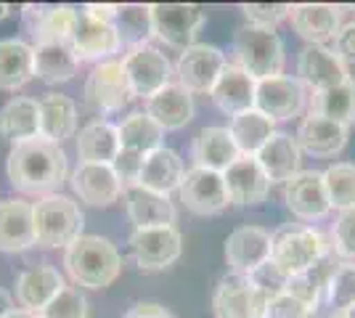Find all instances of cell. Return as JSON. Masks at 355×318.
I'll return each instance as SVG.
<instances>
[{
    "mask_svg": "<svg viewBox=\"0 0 355 318\" xmlns=\"http://www.w3.org/2000/svg\"><path fill=\"white\" fill-rule=\"evenodd\" d=\"M308 114L315 117H324V120L340 122L345 127H353L355 125V80H345L337 88H329V91H318L311 96L308 101Z\"/></svg>",
    "mask_w": 355,
    "mask_h": 318,
    "instance_id": "cell-36",
    "label": "cell"
},
{
    "mask_svg": "<svg viewBox=\"0 0 355 318\" xmlns=\"http://www.w3.org/2000/svg\"><path fill=\"white\" fill-rule=\"evenodd\" d=\"M239 157H241V152H239L236 141H234L228 127H202L191 141L193 167L225 173Z\"/></svg>",
    "mask_w": 355,
    "mask_h": 318,
    "instance_id": "cell-23",
    "label": "cell"
},
{
    "mask_svg": "<svg viewBox=\"0 0 355 318\" xmlns=\"http://www.w3.org/2000/svg\"><path fill=\"white\" fill-rule=\"evenodd\" d=\"M324 303L334 310L345 313L355 305V263H340L329 276L324 292Z\"/></svg>",
    "mask_w": 355,
    "mask_h": 318,
    "instance_id": "cell-41",
    "label": "cell"
},
{
    "mask_svg": "<svg viewBox=\"0 0 355 318\" xmlns=\"http://www.w3.org/2000/svg\"><path fill=\"white\" fill-rule=\"evenodd\" d=\"M77 133V104L64 93H45L40 98V138L64 143Z\"/></svg>",
    "mask_w": 355,
    "mask_h": 318,
    "instance_id": "cell-33",
    "label": "cell"
},
{
    "mask_svg": "<svg viewBox=\"0 0 355 318\" xmlns=\"http://www.w3.org/2000/svg\"><path fill=\"white\" fill-rule=\"evenodd\" d=\"M205 19H207L205 8L193 3H154L151 6L154 37L178 51L193 46L196 32L202 30Z\"/></svg>",
    "mask_w": 355,
    "mask_h": 318,
    "instance_id": "cell-6",
    "label": "cell"
},
{
    "mask_svg": "<svg viewBox=\"0 0 355 318\" xmlns=\"http://www.w3.org/2000/svg\"><path fill=\"white\" fill-rule=\"evenodd\" d=\"M234 64L252 80H270L284 75V40L279 32L244 24L234 35Z\"/></svg>",
    "mask_w": 355,
    "mask_h": 318,
    "instance_id": "cell-4",
    "label": "cell"
},
{
    "mask_svg": "<svg viewBox=\"0 0 355 318\" xmlns=\"http://www.w3.org/2000/svg\"><path fill=\"white\" fill-rule=\"evenodd\" d=\"M6 318H40L37 313H30V310H14V313H8Z\"/></svg>",
    "mask_w": 355,
    "mask_h": 318,
    "instance_id": "cell-52",
    "label": "cell"
},
{
    "mask_svg": "<svg viewBox=\"0 0 355 318\" xmlns=\"http://www.w3.org/2000/svg\"><path fill=\"white\" fill-rule=\"evenodd\" d=\"M331 51H334L347 67L355 64V21L342 24L340 32H337V37H334V48H331Z\"/></svg>",
    "mask_w": 355,
    "mask_h": 318,
    "instance_id": "cell-48",
    "label": "cell"
},
{
    "mask_svg": "<svg viewBox=\"0 0 355 318\" xmlns=\"http://www.w3.org/2000/svg\"><path fill=\"white\" fill-rule=\"evenodd\" d=\"M14 297L6 292V289H0V318H6L8 313H14Z\"/></svg>",
    "mask_w": 355,
    "mask_h": 318,
    "instance_id": "cell-51",
    "label": "cell"
},
{
    "mask_svg": "<svg viewBox=\"0 0 355 318\" xmlns=\"http://www.w3.org/2000/svg\"><path fill=\"white\" fill-rule=\"evenodd\" d=\"M266 318H313V310H308L300 300L289 297V294L284 292V294L273 297V300L268 303Z\"/></svg>",
    "mask_w": 355,
    "mask_h": 318,
    "instance_id": "cell-47",
    "label": "cell"
},
{
    "mask_svg": "<svg viewBox=\"0 0 355 318\" xmlns=\"http://www.w3.org/2000/svg\"><path fill=\"white\" fill-rule=\"evenodd\" d=\"M228 130L236 141L241 157H257V152L268 143V138L276 133V122L266 114H260L257 109H252V112L231 117Z\"/></svg>",
    "mask_w": 355,
    "mask_h": 318,
    "instance_id": "cell-38",
    "label": "cell"
},
{
    "mask_svg": "<svg viewBox=\"0 0 355 318\" xmlns=\"http://www.w3.org/2000/svg\"><path fill=\"white\" fill-rule=\"evenodd\" d=\"M289 24L302 40H308V46H324L326 40H334L340 32L342 8L329 3H300L292 6Z\"/></svg>",
    "mask_w": 355,
    "mask_h": 318,
    "instance_id": "cell-19",
    "label": "cell"
},
{
    "mask_svg": "<svg viewBox=\"0 0 355 318\" xmlns=\"http://www.w3.org/2000/svg\"><path fill=\"white\" fill-rule=\"evenodd\" d=\"M193 112H196L193 93L186 91L180 82H170L167 88H162L157 96H151L146 101V114L162 127L164 133L186 127L193 120Z\"/></svg>",
    "mask_w": 355,
    "mask_h": 318,
    "instance_id": "cell-25",
    "label": "cell"
},
{
    "mask_svg": "<svg viewBox=\"0 0 355 318\" xmlns=\"http://www.w3.org/2000/svg\"><path fill=\"white\" fill-rule=\"evenodd\" d=\"M225 64L228 59L220 48L207 46V43H193L191 48L180 51V56H178L175 82H180L189 93H212Z\"/></svg>",
    "mask_w": 355,
    "mask_h": 318,
    "instance_id": "cell-12",
    "label": "cell"
},
{
    "mask_svg": "<svg viewBox=\"0 0 355 318\" xmlns=\"http://www.w3.org/2000/svg\"><path fill=\"white\" fill-rule=\"evenodd\" d=\"M119 146L135 154H151L164 146V130L148 117L146 112H130L117 125Z\"/></svg>",
    "mask_w": 355,
    "mask_h": 318,
    "instance_id": "cell-37",
    "label": "cell"
},
{
    "mask_svg": "<svg viewBox=\"0 0 355 318\" xmlns=\"http://www.w3.org/2000/svg\"><path fill=\"white\" fill-rule=\"evenodd\" d=\"M130 258L141 271H164L170 268L180 252H183V239L175 226L167 228H135L130 233Z\"/></svg>",
    "mask_w": 355,
    "mask_h": 318,
    "instance_id": "cell-8",
    "label": "cell"
},
{
    "mask_svg": "<svg viewBox=\"0 0 355 318\" xmlns=\"http://www.w3.org/2000/svg\"><path fill=\"white\" fill-rule=\"evenodd\" d=\"M331 249L342 263H355V210L337 215L331 226Z\"/></svg>",
    "mask_w": 355,
    "mask_h": 318,
    "instance_id": "cell-44",
    "label": "cell"
},
{
    "mask_svg": "<svg viewBox=\"0 0 355 318\" xmlns=\"http://www.w3.org/2000/svg\"><path fill=\"white\" fill-rule=\"evenodd\" d=\"M326 194L331 210H355V165L337 162L324 170Z\"/></svg>",
    "mask_w": 355,
    "mask_h": 318,
    "instance_id": "cell-40",
    "label": "cell"
},
{
    "mask_svg": "<svg viewBox=\"0 0 355 318\" xmlns=\"http://www.w3.org/2000/svg\"><path fill=\"white\" fill-rule=\"evenodd\" d=\"M11 11H14V6H8V3H0V21H3V19H8V16H11Z\"/></svg>",
    "mask_w": 355,
    "mask_h": 318,
    "instance_id": "cell-53",
    "label": "cell"
},
{
    "mask_svg": "<svg viewBox=\"0 0 355 318\" xmlns=\"http://www.w3.org/2000/svg\"><path fill=\"white\" fill-rule=\"evenodd\" d=\"M85 104L98 114H114L122 112L133 101V91L125 75L122 61H104L96 64L85 80Z\"/></svg>",
    "mask_w": 355,
    "mask_h": 318,
    "instance_id": "cell-7",
    "label": "cell"
},
{
    "mask_svg": "<svg viewBox=\"0 0 355 318\" xmlns=\"http://www.w3.org/2000/svg\"><path fill=\"white\" fill-rule=\"evenodd\" d=\"M284 202H286L289 212L305 223L326 218L331 212V204H329V194H326L324 173L300 170L292 181L284 183Z\"/></svg>",
    "mask_w": 355,
    "mask_h": 318,
    "instance_id": "cell-15",
    "label": "cell"
},
{
    "mask_svg": "<svg viewBox=\"0 0 355 318\" xmlns=\"http://www.w3.org/2000/svg\"><path fill=\"white\" fill-rule=\"evenodd\" d=\"M35 77V48L19 37L0 40V91H19Z\"/></svg>",
    "mask_w": 355,
    "mask_h": 318,
    "instance_id": "cell-34",
    "label": "cell"
},
{
    "mask_svg": "<svg viewBox=\"0 0 355 318\" xmlns=\"http://www.w3.org/2000/svg\"><path fill=\"white\" fill-rule=\"evenodd\" d=\"M329 252H331V239H326L321 231L292 223L273 233L270 260L292 279L315 268Z\"/></svg>",
    "mask_w": 355,
    "mask_h": 318,
    "instance_id": "cell-5",
    "label": "cell"
},
{
    "mask_svg": "<svg viewBox=\"0 0 355 318\" xmlns=\"http://www.w3.org/2000/svg\"><path fill=\"white\" fill-rule=\"evenodd\" d=\"M311 101L308 88L297 80V77L282 75L270 77V80H260L257 82V98H254V109L260 114L270 117L273 122L295 120L305 112V106Z\"/></svg>",
    "mask_w": 355,
    "mask_h": 318,
    "instance_id": "cell-11",
    "label": "cell"
},
{
    "mask_svg": "<svg viewBox=\"0 0 355 318\" xmlns=\"http://www.w3.org/2000/svg\"><path fill=\"white\" fill-rule=\"evenodd\" d=\"M228 202L236 207H252V204H263L270 194V178L266 170L260 167L257 157H239L234 165L223 173Z\"/></svg>",
    "mask_w": 355,
    "mask_h": 318,
    "instance_id": "cell-18",
    "label": "cell"
},
{
    "mask_svg": "<svg viewBox=\"0 0 355 318\" xmlns=\"http://www.w3.org/2000/svg\"><path fill=\"white\" fill-rule=\"evenodd\" d=\"M40 318H88V300L77 287H64L37 313Z\"/></svg>",
    "mask_w": 355,
    "mask_h": 318,
    "instance_id": "cell-42",
    "label": "cell"
},
{
    "mask_svg": "<svg viewBox=\"0 0 355 318\" xmlns=\"http://www.w3.org/2000/svg\"><path fill=\"white\" fill-rule=\"evenodd\" d=\"M125 204H128V218L133 220L135 228H167L175 223L178 212L170 197L154 194L148 188H128L125 194Z\"/></svg>",
    "mask_w": 355,
    "mask_h": 318,
    "instance_id": "cell-30",
    "label": "cell"
},
{
    "mask_svg": "<svg viewBox=\"0 0 355 318\" xmlns=\"http://www.w3.org/2000/svg\"><path fill=\"white\" fill-rule=\"evenodd\" d=\"M268 303L270 297L252 284L250 276L228 273L215 289L212 310L215 318H266Z\"/></svg>",
    "mask_w": 355,
    "mask_h": 318,
    "instance_id": "cell-9",
    "label": "cell"
},
{
    "mask_svg": "<svg viewBox=\"0 0 355 318\" xmlns=\"http://www.w3.org/2000/svg\"><path fill=\"white\" fill-rule=\"evenodd\" d=\"M64 265L77 287L106 289L122 273V255L104 236H80L64 249Z\"/></svg>",
    "mask_w": 355,
    "mask_h": 318,
    "instance_id": "cell-2",
    "label": "cell"
},
{
    "mask_svg": "<svg viewBox=\"0 0 355 318\" xmlns=\"http://www.w3.org/2000/svg\"><path fill=\"white\" fill-rule=\"evenodd\" d=\"M329 318H342V316H340V313H337V316H329Z\"/></svg>",
    "mask_w": 355,
    "mask_h": 318,
    "instance_id": "cell-55",
    "label": "cell"
},
{
    "mask_svg": "<svg viewBox=\"0 0 355 318\" xmlns=\"http://www.w3.org/2000/svg\"><path fill=\"white\" fill-rule=\"evenodd\" d=\"M297 80L311 93L337 88L350 80L347 64L326 46H305L297 56Z\"/></svg>",
    "mask_w": 355,
    "mask_h": 318,
    "instance_id": "cell-16",
    "label": "cell"
},
{
    "mask_svg": "<svg viewBox=\"0 0 355 318\" xmlns=\"http://www.w3.org/2000/svg\"><path fill=\"white\" fill-rule=\"evenodd\" d=\"M35 48V77L48 85L69 82L83 61L74 56L69 43H51V46H32Z\"/></svg>",
    "mask_w": 355,
    "mask_h": 318,
    "instance_id": "cell-35",
    "label": "cell"
},
{
    "mask_svg": "<svg viewBox=\"0 0 355 318\" xmlns=\"http://www.w3.org/2000/svg\"><path fill=\"white\" fill-rule=\"evenodd\" d=\"M69 46H72L74 56L80 61H98V64H104L122 48V40H119V32L114 24L96 21V19H90V16L80 11V19H77V27H74Z\"/></svg>",
    "mask_w": 355,
    "mask_h": 318,
    "instance_id": "cell-20",
    "label": "cell"
},
{
    "mask_svg": "<svg viewBox=\"0 0 355 318\" xmlns=\"http://www.w3.org/2000/svg\"><path fill=\"white\" fill-rule=\"evenodd\" d=\"M69 183L80 202L90 207H112L125 194L112 165H77Z\"/></svg>",
    "mask_w": 355,
    "mask_h": 318,
    "instance_id": "cell-22",
    "label": "cell"
},
{
    "mask_svg": "<svg viewBox=\"0 0 355 318\" xmlns=\"http://www.w3.org/2000/svg\"><path fill=\"white\" fill-rule=\"evenodd\" d=\"M241 14L247 19V24L260 27V30H273L282 24L284 19H289L292 6L289 3H244Z\"/></svg>",
    "mask_w": 355,
    "mask_h": 318,
    "instance_id": "cell-43",
    "label": "cell"
},
{
    "mask_svg": "<svg viewBox=\"0 0 355 318\" xmlns=\"http://www.w3.org/2000/svg\"><path fill=\"white\" fill-rule=\"evenodd\" d=\"M122 67H125L133 98H144V101H148L151 96H157L162 88H167L173 82V75H175L170 59L159 48L151 46L128 51V56L122 59Z\"/></svg>",
    "mask_w": 355,
    "mask_h": 318,
    "instance_id": "cell-10",
    "label": "cell"
},
{
    "mask_svg": "<svg viewBox=\"0 0 355 318\" xmlns=\"http://www.w3.org/2000/svg\"><path fill=\"white\" fill-rule=\"evenodd\" d=\"M183 207L193 215H218L223 212L231 202H228V191H225V181L223 173L215 170H202V167H191L186 170V178L178 188Z\"/></svg>",
    "mask_w": 355,
    "mask_h": 318,
    "instance_id": "cell-14",
    "label": "cell"
},
{
    "mask_svg": "<svg viewBox=\"0 0 355 318\" xmlns=\"http://www.w3.org/2000/svg\"><path fill=\"white\" fill-rule=\"evenodd\" d=\"M122 318H175V316H173L167 308H162V305H157V303H138Z\"/></svg>",
    "mask_w": 355,
    "mask_h": 318,
    "instance_id": "cell-50",
    "label": "cell"
},
{
    "mask_svg": "<svg viewBox=\"0 0 355 318\" xmlns=\"http://www.w3.org/2000/svg\"><path fill=\"white\" fill-rule=\"evenodd\" d=\"M8 183L27 197H51L69 175V159L59 143L45 138H32L16 143L6 159Z\"/></svg>",
    "mask_w": 355,
    "mask_h": 318,
    "instance_id": "cell-1",
    "label": "cell"
},
{
    "mask_svg": "<svg viewBox=\"0 0 355 318\" xmlns=\"http://www.w3.org/2000/svg\"><path fill=\"white\" fill-rule=\"evenodd\" d=\"M114 27L119 32L122 46L130 51L148 46V40L154 37V27H151V6H141V3H128L119 6V14Z\"/></svg>",
    "mask_w": 355,
    "mask_h": 318,
    "instance_id": "cell-39",
    "label": "cell"
},
{
    "mask_svg": "<svg viewBox=\"0 0 355 318\" xmlns=\"http://www.w3.org/2000/svg\"><path fill=\"white\" fill-rule=\"evenodd\" d=\"M342 318H355V305L353 308H347V310H345V313H340Z\"/></svg>",
    "mask_w": 355,
    "mask_h": 318,
    "instance_id": "cell-54",
    "label": "cell"
},
{
    "mask_svg": "<svg viewBox=\"0 0 355 318\" xmlns=\"http://www.w3.org/2000/svg\"><path fill=\"white\" fill-rule=\"evenodd\" d=\"M35 247L32 204L24 199L0 202V252H24Z\"/></svg>",
    "mask_w": 355,
    "mask_h": 318,
    "instance_id": "cell-26",
    "label": "cell"
},
{
    "mask_svg": "<svg viewBox=\"0 0 355 318\" xmlns=\"http://www.w3.org/2000/svg\"><path fill=\"white\" fill-rule=\"evenodd\" d=\"M144 162H146L144 154L128 152V149H122V152L117 154V159L112 162V170H114V175H117L122 191H128V188H135V186H138L141 173H144Z\"/></svg>",
    "mask_w": 355,
    "mask_h": 318,
    "instance_id": "cell-45",
    "label": "cell"
},
{
    "mask_svg": "<svg viewBox=\"0 0 355 318\" xmlns=\"http://www.w3.org/2000/svg\"><path fill=\"white\" fill-rule=\"evenodd\" d=\"M183 178H186V165H183L180 154L162 146L157 152L146 154V162H144V173H141L138 186L154 191V194L170 197L173 191L180 188Z\"/></svg>",
    "mask_w": 355,
    "mask_h": 318,
    "instance_id": "cell-29",
    "label": "cell"
},
{
    "mask_svg": "<svg viewBox=\"0 0 355 318\" xmlns=\"http://www.w3.org/2000/svg\"><path fill=\"white\" fill-rule=\"evenodd\" d=\"M270 249H273V236L266 228L241 226L231 231L225 239V263L231 273L250 276L252 271H257L263 263L270 260Z\"/></svg>",
    "mask_w": 355,
    "mask_h": 318,
    "instance_id": "cell-17",
    "label": "cell"
},
{
    "mask_svg": "<svg viewBox=\"0 0 355 318\" xmlns=\"http://www.w3.org/2000/svg\"><path fill=\"white\" fill-rule=\"evenodd\" d=\"M250 281L254 284V287L260 289V292H266L268 297L273 300V297H279V294H284V289H286V281H289V276L273 263V260H268V263H263L257 271L250 273Z\"/></svg>",
    "mask_w": 355,
    "mask_h": 318,
    "instance_id": "cell-46",
    "label": "cell"
},
{
    "mask_svg": "<svg viewBox=\"0 0 355 318\" xmlns=\"http://www.w3.org/2000/svg\"><path fill=\"white\" fill-rule=\"evenodd\" d=\"M83 14L96 19V21H104V24H114L119 14V6H112V3H88V6H83Z\"/></svg>",
    "mask_w": 355,
    "mask_h": 318,
    "instance_id": "cell-49",
    "label": "cell"
},
{
    "mask_svg": "<svg viewBox=\"0 0 355 318\" xmlns=\"http://www.w3.org/2000/svg\"><path fill=\"white\" fill-rule=\"evenodd\" d=\"M64 287H67V281H64V276L53 265H37V268L19 273L16 276V303H19V310L40 313Z\"/></svg>",
    "mask_w": 355,
    "mask_h": 318,
    "instance_id": "cell-24",
    "label": "cell"
},
{
    "mask_svg": "<svg viewBox=\"0 0 355 318\" xmlns=\"http://www.w3.org/2000/svg\"><path fill=\"white\" fill-rule=\"evenodd\" d=\"M24 30L35 40V46H51V43H72L74 27L80 11L74 6H24L21 8Z\"/></svg>",
    "mask_w": 355,
    "mask_h": 318,
    "instance_id": "cell-13",
    "label": "cell"
},
{
    "mask_svg": "<svg viewBox=\"0 0 355 318\" xmlns=\"http://www.w3.org/2000/svg\"><path fill=\"white\" fill-rule=\"evenodd\" d=\"M35 218V244L43 249L69 247L83 236L85 215L74 199L64 194H51L32 204Z\"/></svg>",
    "mask_w": 355,
    "mask_h": 318,
    "instance_id": "cell-3",
    "label": "cell"
},
{
    "mask_svg": "<svg viewBox=\"0 0 355 318\" xmlns=\"http://www.w3.org/2000/svg\"><path fill=\"white\" fill-rule=\"evenodd\" d=\"M257 162L266 170V175L270 178V183H286L292 181L300 165H302V149L297 143L295 136L289 133H273L268 138V143L257 152Z\"/></svg>",
    "mask_w": 355,
    "mask_h": 318,
    "instance_id": "cell-28",
    "label": "cell"
},
{
    "mask_svg": "<svg viewBox=\"0 0 355 318\" xmlns=\"http://www.w3.org/2000/svg\"><path fill=\"white\" fill-rule=\"evenodd\" d=\"M0 136L11 146L40 138V101L30 96H16L0 109Z\"/></svg>",
    "mask_w": 355,
    "mask_h": 318,
    "instance_id": "cell-32",
    "label": "cell"
},
{
    "mask_svg": "<svg viewBox=\"0 0 355 318\" xmlns=\"http://www.w3.org/2000/svg\"><path fill=\"white\" fill-rule=\"evenodd\" d=\"M209 96H212V101L220 112H225L228 117H236V114H244V112L254 109L257 80H252L241 67L228 61Z\"/></svg>",
    "mask_w": 355,
    "mask_h": 318,
    "instance_id": "cell-21",
    "label": "cell"
},
{
    "mask_svg": "<svg viewBox=\"0 0 355 318\" xmlns=\"http://www.w3.org/2000/svg\"><path fill=\"white\" fill-rule=\"evenodd\" d=\"M122 152L117 125L106 120L88 122L77 136V157L80 165H112Z\"/></svg>",
    "mask_w": 355,
    "mask_h": 318,
    "instance_id": "cell-31",
    "label": "cell"
},
{
    "mask_svg": "<svg viewBox=\"0 0 355 318\" xmlns=\"http://www.w3.org/2000/svg\"><path fill=\"white\" fill-rule=\"evenodd\" d=\"M297 143L305 154L313 157H334L347 146V138H350V127H345L340 122L324 120V117H315L308 114L305 120L300 122L297 127Z\"/></svg>",
    "mask_w": 355,
    "mask_h": 318,
    "instance_id": "cell-27",
    "label": "cell"
}]
</instances>
